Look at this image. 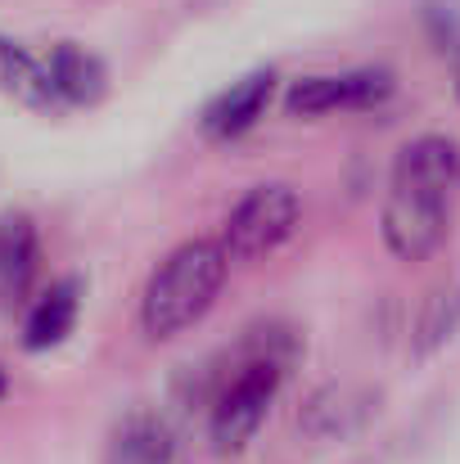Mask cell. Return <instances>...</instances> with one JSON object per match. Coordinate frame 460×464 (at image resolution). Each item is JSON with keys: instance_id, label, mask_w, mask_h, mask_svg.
I'll use <instances>...</instances> for the list:
<instances>
[{"instance_id": "obj_8", "label": "cell", "mask_w": 460, "mask_h": 464, "mask_svg": "<svg viewBox=\"0 0 460 464\" xmlns=\"http://www.w3.org/2000/svg\"><path fill=\"white\" fill-rule=\"evenodd\" d=\"M77 315H82V280L64 276L27 303V311H23V347L27 352L59 347L77 329Z\"/></svg>"}, {"instance_id": "obj_4", "label": "cell", "mask_w": 460, "mask_h": 464, "mask_svg": "<svg viewBox=\"0 0 460 464\" xmlns=\"http://www.w3.org/2000/svg\"><path fill=\"white\" fill-rule=\"evenodd\" d=\"M393 72L388 68H347V72H316L299 77L285 91V113L289 118H325V113H361L379 109L393 95Z\"/></svg>"}, {"instance_id": "obj_1", "label": "cell", "mask_w": 460, "mask_h": 464, "mask_svg": "<svg viewBox=\"0 0 460 464\" xmlns=\"http://www.w3.org/2000/svg\"><path fill=\"white\" fill-rule=\"evenodd\" d=\"M460 194V150L447 136H420L402 145L388 171L379 230L393 257L425 262L452 230V203Z\"/></svg>"}, {"instance_id": "obj_2", "label": "cell", "mask_w": 460, "mask_h": 464, "mask_svg": "<svg viewBox=\"0 0 460 464\" xmlns=\"http://www.w3.org/2000/svg\"><path fill=\"white\" fill-rule=\"evenodd\" d=\"M230 276V257L217 239H185L176 244L145 280L141 294V329L153 343H167L185 329H194L217 307Z\"/></svg>"}, {"instance_id": "obj_10", "label": "cell", "mask_w": 460, "mask_h": 464, "mask_svg": "<svg viewBox=\"0 0 460 464\" xmlns=\"http://www.w3.org/2000/svg\"><path fill=\"white\" fill-rule=\"evenodd\" d=\"M104 464H176V433L162 415L153 411H132L127 420H118Z\"/></svg>"}, {"instance_id": "obj_6", "label": "cell", "mask_w": 460, "mask_h": 464, "mask_svg": "<svg viewBox=\"0 0 460 464\" xmlns=\"http://www.w3.org/2000/svg\"><path fill=\"white\" fill-rule=\"evenodd\" d=\"M41 276V235L27 212H0V311L27 303Z\"/></svg>"}, {"instance_id": "obj_9", "label": "cell", "mask_w": 460, "mask_h": 464, "mask_svg": "<svg viewBox=\"0 0 460 464\" xmlns=\"http://www.w3.org/2000/svg\"><path fill=\"white\" fill-rule=\"evenodd\" d=\"M45 68H50V82H54L64 109H95L109 95V68H104V59L95 50L77 45V41L50 45Z\"/></svg>"}, {"instance_id": "obj_5", "label": "cell", "mask_w": 460, "mask_h": 464, "mask_svg": "<svg viewBox=\"0 0 460 464\" xmlns=\"http://www.w3.org/2000/svg\"><path fill=\"white\" fill-rule=\"evenodd\" d=\"M276 82H280L276 68H253V72L235 77L226 91H217V95L203 104V113H199V131H203V140H212V145H230V140L249 136V131L267 118L271 95H276Z\"/></svg>"}, {"instance_id": "obj_14", "label": "cell", "mask_w": 460, "mask_h": 464, "mask_svg": "<svg viewBox=\"0 0 460 464\" xmlns=\"http://www.w3.org/2000/svg\"><path fill=\"white\" fill-rule=\"evenodd\" d=\"M5 388H9V383H5V370H0V397H5Z\"/></svg>"}, {"instance_id": "obj_13", "label": "cell", "mask_w": 460, "mask_h": 464, "mask_svg": "<svg viewBox=\"0 0 460 464\" xmlns=\"http://www.w3.org/2000/svg\"><path fill=\"white\" fill-rule=\"evenodd\" d=\"M456 95H460V50H456Z\"/></svg>"}, {"instance_id": "obj_3", "label": "cell", "mask_w": 460, "mask_h": 464, "mask_svg": "<svg viewBox=\"0 0 460 464\" xmlns=\"http://www.w3.org/2000/svg\"><path fill=\"white\" fill-rule=\"evenodd\" d=\"M299 221H303V198H299V189L285 185V180H267V185H253V189L226 212L217 244H221V253L230 257V266H235V262H262V257H271L280 244L294 239Z\"/></svg>"}, {"instance_id": "obj_7", "label": "cell", "mask_w": 460, "mask_h": 464, "mask_svg": "<svg viewBox=\"0 0 460 464\" xmlns=\"http://www.w3.org/2000/svg\"><path fill=\"white\" fill-rule=\"evenodd\" d=\"M0 95H9L14 104L32 109V113H45V118H59L68 113L54 82H50V68L41 54H32L23 41L14 36H0Z\"/></svg>"}, {"instance_id": "obj_11", "label": "cell", "mask_w": 460, "mask_h": 464, "mask_svg": "<svg viewBox=\"0 0 460 464\" xmlns=\"http://www.w3.org/2000/svg\"><path fill=\"white\" fill-rule=\"evenodd\" d=\"M460 329V280L434 289L420 307V320H416V334H411V352L416 356H434L443 343H452Z\"/></svg>"}, {"instance_id": "obj_12", "label": "cell", "mask_w": 460, "mask_h": 464, "mask_svg": "<svg viewBox=\"0 0 460 464\" xmlns=\"http://www.w3.org/2000/svg\"><path fill=\"white\" fill-rule=\"evenodd\" d=\"M366 397L347 392V388H325L316 392L311 401L303 406V429L316 433V438H334V433H347L366 420Z\"/></svg>"}]
</instances>
